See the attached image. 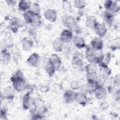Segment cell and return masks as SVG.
Wrapping results in <instances>:
<instances>
[{"label": "cell", "mask_w": 120, "mask_h": 120, "mask_svg": "<svg viewBox=\"0 0 120 120\" xmlns=\"http://www.w3.org/2000/svg\"><path fill=\"white\" fill-rule=\"evenodd\" d=\"M10 80L12 83L13 88L16 91L21 92L26 89V81L23 77V73L21 70H17L11 76Z\"/></svg>", "instance_id": "1"}, {"label": "cell", "mask_w": 120, "mask_h": 120, "mask_svg": "<svg viewBox=\"0 0 120 120\" xmlns=\"http://www.w3.org/2000/svg\"><path fill=\"white\" fill-rule=\"evenodd\" d=\"M23 18L27 23L29 24L34 27L39 26L42 22L41 16L40 15H35L29 11H27L24 13Z\"/></svg>", "instance_id": "2"}, {"label": "cell", "mask_w": 120, "mask_h": 120, "mask_svg": "<svg viewBox=\"0 0 120 120\" xmlns=\"http://www.w3.org/2000/svg\"><path fill=\"white\" fill-rule=\"evenodd\" d=\"M102 55L98 54L96 50H94L92 47L87 46L85 51V57L86 60L90 63L97 64H98L99 59Z\"/></svg>", "instance_id": "3"}, {"label": "cell", "mask_w": 120, "mask_h": 120, "mask_svg": "<svg viewBox=\"0 0 120 120\" xmlns=\"http://www.w3.org/2000/svg\"><path fill=\"white\" fill-rule=\"evenodd\" d=\"M104 7L106 11L112 14L118 13L120 11V7L117 3L112 0H106L104 3Z\"/></svg>", "instance_id": "4"}, {"label": "cell", "mask_w": 120, "mask_h": 120, "mask_svg": "<svg viewBox=\"0 0 120 120\" xmlns=\"http://www.w3.org/2000/svg\"><path fill=\"white\" fill-rule=\"evenodd\" d=\"M39 55L36 52L30 54L26 60L27 63L32 67H36L39 61Z\"/></svg>", "instance_id": "5"}, {"label": "cell", "mask_w": 120, "mask_h": 120, "mask_svg": "<svg viewBox=\"0 0 120 120\" xmlns=\"http://www.w3.org/2000/svg\"><path fill=\"white\" fill-rule=\"evenodd\" d=\"M60 38L64 43H69L73 40V33L69 29L63 30L61 32Z\"/></svg>", "instance_id": "6"}, {"label": "cell", "mask_w": 120, "mask_h": 120, "mask_svg": "<svg viewBox=\"0 0 120 120\" xmlns=\"http://www.w3.org/2000/svg\"><path fill=\"white\" fill-rule=\"evenodd\" d=\"M95 32L100 38H103L106 34L107 29L105 25L104 24L98 23L94 28Z\"/></svg>", "instance_id": "7"}, {"label": "cell", "mask_w": 120, "mask_h": 120, "mask_svg": "<svg viewBox=\"0 0 120 120\" xmlns=\"http://www.w3.org/2000/svg\"><path fill=\"white\" fill-rule=\"evenodd\" d=\"M22 22L20 19L17 18H13L9 22V27L12 31L16 33L18 31L19 29L22 27Z\"/></svg>", "instance_id": "8"}, {"label": "cell", "mask_w": 120, "mask_h": 120, "mask_svg": "<svg viewBox=\"0 0 120 120\" xmlns=\"http://www.w3.org/2000/svg\"><path fill=\"white\" fill-rule=\"evenodd\" d=\"M44 16L48 21L54 22L57 20V13L55 9H47L44 13Z\"/></svg>", "instance_id": "9"}, {"label": "cell", "mask_w": 120, "mask_h": 120, "mask_svg": "<svg viewBox=\"0 0 120 120\" xmlns=\"http://www.w3.org/2000/svg\"><path fill=\"white\" fill-rule=\"evenodd\" d=\"M64 25L71 31L76 30L77 24L75 18L71 16H68L64 21Z\"/></svg>", "instance_id": "10"}, {"label": "cell", "mask_w": 120, "mask_h": 120, "mask_svg": "<svg viewBox=\"0 0 120 120\" xmlns=\"http://www.w3.org/2000/svg\"><path fill=\"white\" fill-rule=\"evenodd\" d=\"M91 47L97 51H101L103 47V42L102 38L95 37L92 39L90 42Z\"/></svg>", "instance_id": "11"}, {"label": "cell", "mask_w": 120, "mask_h": 120, "mask_svg": "<svg viewBox=\"0 0 120 120\" xmlns=\"http://www.w3.org/2000/svg\"><path fill=\"white\" fill-rule=\"evenodd\" d=\"M22 48L24 51H30L33 46V42L29 37H24L22 40Z\"/></svg>", "instance_id": "12"}, {"label": "cell", "mask_w": 120, "mask_h": 120, "mask_svg": "<svg viewBox=\"0 0 120 120\" xmlns=\"http://www.w3.org/2000/svg\"><path fill=\"white\" fill-rule=\"evenodd\" d=\"M111 53L110 52H108L101 56L98 63L100 68H102L108 67V64L110 62L111 59Z\"/></svg>", "instance_id": "13"}, {"label": "cell", "mask_w": 120, "mask_h": 120, "mask_svg": "<svg viewBox=\"0 0 120 120\" xmlns=\"http://www.w3.org/2000/svg\"><path fill=\"white\" fill-rule=\"evenodd\" d=\"M76 93L74 90H68L65 92L63 98L64 101L67 103H71L75 100Z\"/></svg>", "instance_id": "14"}, {"label": "cell", "mask_w": 120, "mask_h": 120, "mask_svg": "<svg viewBox=\"0 0 120 120\" xmlns=\"http://www.w3.org/2000/svg\"><path fill=\"white\" fill-rule=\"evenodd\" d=\"M73 42L75 45L79 49H82L86 46L85 41L84 38L78 36H75L73 37Z\"/></svg>", "instance_id": "15"}, {"label": "cell", "mask_w": 120, "mask_h": 120, "mask_svg": "<svg viewBox=\"0 0 120 120\" xmlns=\"http://www.w3.org/2000/svg\"><path fill=\"white\" fill-rule=\"evenodd\" d=\"M98 23L97 19L94 15H89L86 18L85 25L89 28L94 29Z\"/></svg>", "instance_id": "16"}, {"label": "cell", "mask_w": 120, "mask_h": 120, "mask_svg": "<svg viewBox=\"0 0 120 120\" xmlns=\"http://www.w3.org/2000/svg\"><path fill=\"white\" fill-rule=\"evenodd\" d=\"M75 100L80 105L85 106L88 102L87 96L83 93H76Z\"/></svg>", "instance_id": "17"}, {"label": "cell", "mask_w": 120, "mask_h": 120, "mask_svg": "<svg viewBox=\"0 0 120 120\" xmlns=\"http://www.w3.org/2000/svg\"><path fill=\"white\" fill-rule=\"evenodd\" d=\"M31 4V2L30 0H21L19 1L18 6L19 10L26 12L29 10Z\"/></svg>", "instance_id": "18"}, {"label": "cell", "mask_w": 120, "mask_h": 120, "mask_svg": "<svg viewBox=\"0 0 120 120\" xmlns=\"http://www.w3.org/2000/svg\"><path fill=\"white\" fill-rule=\"evenodd\" d=\"M64 42L60 38H58L55 39L52 43V47L53 50L56 52H60L62 50L63 47Z\"/></svg>", "instance_id": "19"}, {"label": "cell", "mask_w": 120, "mask_h": 120, "mask_svg": "<svg viewBox=\"0 0 120 120\" xmlns=\"http://www.w3.org/2000/svg\"><path fill=\"white\" fill-rule=\"evenodd\" d=\"M13 87L11 86H8L6 87L3 92V98L8 99H12L15 97V94L14 91Z\"/></svg>", "instance_id": "20"}, {"label": "cell", "mask_w": 120, "mask_h": 120, "mask_svg": "<svg viewBox=\"0 0 120 120\" xmlns=\"http://www.w3.org/2000/svg\"><path fill=\"white\" fill-rule=\"evenodd\" d=\"M94 93L96 98L98 99L104 98L107 94L106 90L103 86L98 87Z\"/></svg>", "instance_id": "21"}, {"label": "cell", "mask_w": 120, "mask_h": 120, "mask_svg": "<svg viewBox=\"0 0 120 120\" xmlns=\"http://www.w3.org/2000/svg\"><path fill=\"white\" fill-rule=\"evenodd\" d=\"M22 107L24 110H28L30 107L31 98L30 92L27 93L22 98Z\"/></svg>", "instance_id": "22"}, {"label": "cell", "mask_w": 120, "mask_h": 120, "mask_svg": "<svg viewBox=\"0 0 120 120\" xmlns=\"http://www.w3.org/2000/svg\"><path fill=\"white\" fill-rule=\"evenodd\" d=\"M56 68L54 64L49 60L45 66V71L49 76H52L55 71Z\"/></svg>", "instance_id": "23"}, {"label": "cell", "mask_w": 120, "mask_h": 120, "mask_svg": "<svg viewBox=\"0 0 120 120\" xmlns=\"http://www.w3.org/2000/svg\"><path fill=\"white\" fill-rule=\"evenodd\" d=\"M103 18L105 22L107 25L109 26H112V25L114 21L113 14L106 11L104 15Z\"/></svg>", "instance_id": "24"}, {"label": "cell", "mask_w": 120, "mask_h": 120, "mask_svg": "<svg viewBox=\"0 0 120 120\" xmlns=\"http://www.w3.org/2000/svg\"><path fill=\"white\" fill-rule=\"evenodd\" d=\"M11 59L10 53L6 49H4L1 52V60L3 63H8Z\"/></svg>", "instance_id": "25"}, {"label": "cell", "mask_w": 120, "mask_h": 120, "mask_svg": "<svg viewBox=\"0 0 120 120\" xmlns=\"http://www.w3.org/2000/svg\"><path fill=\"white\" fill-rule=\"evenodd\" d=\"M40 8L39 5L37 3H31V6L28 11L35 15H40Z\"/></svg>", "instance_id": "26"}, {"label": "cell", "mask_w": 120, "mask_h": 120, "mask_svg": "<svg viewBox=\"0 0 120 120\" xmlns=\"http://www.w3.org/2000/svg\"><path fill=\"white\" fill-rule=\"evenodd\" d=\"M49 60L52 62L53 64H54L56 68L60 66L61 63V60L60 58L56 53L52 54L51 55Z\"/></svg>", "instance_id": "27"}, {"label": "cell", "mask_w": 120, "mask_h": 120, "mask_svg": "<svg viewBox=\"0 0 120 120\" xmlns=\"http://www.w3.org/2000/svg\"><path fill=\"white\" fill-rule=\"evenodd\" d=\"M71 62L73 66L75 68H81L83 65L82 60L79 57L76 56H75L72 58Z\"/></svg>", "instance_id": "28"}, {"label": "cell", "mask_w": 120, "mask_h": 120, "mask_svg": "<svg viewBox=\"0 0 120 120\" xmlns=\"http://www.w3.org/2000/svg\"><path fill=\"white\" fill-rule=\"evenodd\" d=\"M32 104L36 108H41L44 106V102L39 97L35 98L32 101Z\"/></svg>", "instance_id": "29"}, {"label": "cell", "mask_w": 120, "mask_h": 120, "mask_svg": "<svg viewBox=\"0 0 120 120\" xmlns=\"http://www.w3.org/2000/svg\"><path fill=\"white\" fill-rule=\"evenodd\" d=\"M98 87L95 82H88L86 87V90L87 92L89 94H92L95 92L96 90Z\"/></svg>", "instance_id": "30"}, {"label": "cell", "mask_w": 120, "mask_h": 120, "mask_svg": "<svg viewBox=\"0 0 120 120\" xmlns=\"http://www.w3.org/2000/svg\"><path fill=\"white\" fill-rule=\"evenodd\" d=\"M98 78V74L97 72L87 73V78L88 82H95Z\"/></svg>", "instance_id": "31"}, {"label": "cell", "mask_w": 120, "mask_h": 120, "mask_svg": "<svg viewBox=\"0 0 120 120\" xmlns=\"http://www.w3.org/2000/svg\"><path fill=\"white\" fill-rule=\"evenodd\" d=\"M85 71L87 73H91V72H97V67L96 65V64L90 63L87 64L85 68Z\"/></svg>", "instance_id": "32"}, {"label": "cell", "mask_w": 120, "mask_h": 120, "mask_svg": "<svg viewBox=\"0 0 120 120\" xmlns=\"http://www.w3.org/2000/svg\"><path fill=\"white\" fill-rule=\"evenodd\" d=\"M74 5L76 8L79 9H82L84 8L86 5V1L84 0H76L74 1Z\"/></svg>", "instance_id": "33"}, {"label": "cell", "mask_w": 120, "mask_h": 120, "mask_svg": "<svg viewBox=\"0 0 120 120\" xmlns=\"http://www.w3.org/2000/svg\"><path fill=\"white\" fill-rule=\"evenodd\" d=\"M101 72L102 75L103 77H107L111 74V69L108 67L102 68V70Z\"/></svg>", "instance_id": "34"}, {"label": "cell", "mask_w": 120, "mask_h": 120, "mask_svg": "<svg viewBox=\"0 0 120 120\" xmlns=\"http://www.w3.org/2000/svg\"><path fill=\"white\" fill-rule=\"evenodd\" d=\"M71 88L72 90H77L79 89L80 86L78 82L76 81H72L70 84Z\"/></svg>", "instance_id": "35"}, {"label": "cell", "mask_w": 120, "mask_h": 120, "mask_svg": "<svg viewBox=\"0 0 120 120\" xmlns=\"http://www.w3.org/2000/svg\"><path fill=\"white\" fill-rule=\"evenodd\" d=\"M109 105L107 102H102L100 104V107L102 110L106 109L109 107Z\"/></svg>", "instance_id": "36"}, {"label": "cell", "mask_w": 120, "mask_h": 120, "mask_svg": "<svg viewBox=\"0 0 120 120\" xmlns=\"http://www.w3.org/2000/svg\"><path fill=\"white\" fill-rule=\"evenodd\" d=\"M49 90V88L48 86L44 85L41 87L40 89V90L43 92H47Z\"/></svg>", "instance_id": "37"}, {"label": "cell", "mask_w": 120, "mask_h": 120, "mask_svg": "<svg viewBox=\"0 0 120 120\" xmlns=\"http://www.w3.org/2000/svg\"><path fill=\"white\" fill-rule=\"evenodd\" d=\"M6 2L8 5L10 6H15L16 3V1L15 0H6Z\"/></svg>", "instance_id": "38"}, {"label": "cell", "mask_w": 120, "mask_h": 120, "mask_svg": "<svg viewBox=\"0 0 120 120\" xmlns=\"http://www.w3.org/2000/svg\"><path fill=\"white\" fill-rule=\"evenodd\" d=\"M6 114H7V111L4 108V109H1V112H0V116L1 118L3 117L4 118H6Z\"/></svg>", "instance_id": "39"}]
</instances>
